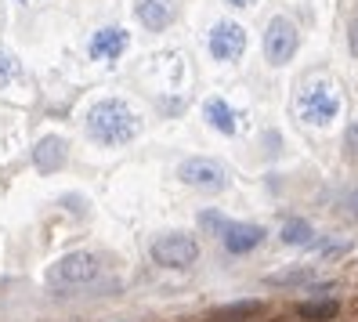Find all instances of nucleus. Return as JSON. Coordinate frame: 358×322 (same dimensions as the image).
Returning a JSON list of instances; mask_svg holds the SVG:
<instances>
[{
	"label": "nucleus",
	"mask_w": 358,
	"mask_h": 322,
	"mask_svg": "<svg viewBox=\"0 0 358 322\" xmlns=\"http://www.w3.org/2000/svg\"><path fill=\"white\" fill-rule=\"evenodd\" d=\"M83 127H87V138L94 145L120 148L141 134V113L123 98H98L87 109V116H83Z\"/></svg>",
	"instance_id": "obj_1"
},
{
	"label": "nucleus",
	"mask_w": 358,
	"mask_h": 322,
	"mask_svg": "<svg viewBox=\"0 0 358 322\" xmlns=\"http://www.w3.org/2000/svg\"><path fill=\"white\" fill-rule=\"evenodd\" d=\"M293 109H297L301 123L315 127V131H326V127L336 123L344 109V94L329 76H315L304 88H297V98H293Z\"/></svg>",
	"instance_id": "obj_2"
},
{
	"label": "nucleus",
	"mask_w": 358,
	"mask_h": 322,
	"mask_svg": "<svg viewBox=\"0 0 358 322\" xmlns=\"http://www.w3.org/2000/svg\"><path fill=\"white\" fill-rule=\"evenodd\" d=\"M101 272L98 257L87 253V250H76V253H66L48 268V286L51 290H76V286H87L94 283Z\"/></svg>",
	"instance_id": "obj_3"
},
{
	"label": "nucleus",
	"mask_w": 358,
	"mask_h": 322,
	"mask_svg": "<svg viewBox=\"0 0 358 322\" xmlns=\"http://www.w3.org/2000/svg\"><path fill=\"white\" fill-rule=\"evenodd\" d=\"M246 44L250 36L239 22H231V18H221V22L210 26L206 33V51L214 62H224V66H231V62H239L246 55Z\"/></svg>",
	"instance_id": "obj_4"
},
{
	"label": "nucleus",
	"mask_w": 358,
	"mask_h": 322,
	"mask_svg": "<svg viewBox=\"0 0 358 322\" xmlns=\"http://www.w3.org/2000/svg\"><path fill=\"white\" fill-rule=\"evenodd\" d=\"M178 178L181 185L196 188V192H224L228 188V170L221 160H210V156H188L178 167Z\"/></svg>",
	"instance_id": "obj_5"
},
{
	"label": "nucleus",
	"mask_w": 358,
	"mask_h": 322,
	"mask_svg": "<svg viewBox=\"0 0 358 322\" xmlns=\"http://www.w3.org/2000/svg\"><path fill=\"white\" fill-rule=\"evenodd\" d=\"M297 48H301V29L293 26L286 15H275L264 26V58H268V66H286V62H293Z\"/></svg>",
	"instance_id": "obj_6"
},
{
	"label": "nucleus",
	"mask_w": 358,
	"mask_h": 322,
	"mask_svg": "<svg viewBox=\"0 0 358 322\" xmlns=\"http://www.w3.org/2000/svg\"><path fill=\"white\" fill-rule=\"evenodd\" d=\"M152 261L163 268H188L199 261V243L188 232H163L152 239Z\"/></svg>",
	"instance_id": "obj_7"
},
{
	"label": "nucleus",
	"mask_w": 358,
	"mask_h": 322,
	"mask_svg": "<svg viewBox=\"0 0 358 322\" xmlns=\"http://www.w3.org/2000/svg\"><path fill=\"white\" fill-rule=\"evenodd\" d=\"M131 51V33L123 26H101L87 36V58L98 66H116Z\"/></svg>",
	"instance_id": "obj_8"
},
{
	"label": "nucleus",
	"mask_w": 358,
	"mask_h": 322,
	"mask_svg": "<svg viewBox=\"0 0 358 322\" xmlns=\"http://www.w3.org/2000/svg\"><path fill=\"white\" fill-rule=\"evenodd\" d=\"M203 120L224 138H236L243 131V113L236 109V105H228V98H221V94L203 102Z\"/></svg>",
	"instance_id": "obj_9"
},
{
	"label": "nucleus",
	"mask_w": 358,
	"mask_h": 322,
	"mask_svg": "<svg viewBox=\"0 0 358 322\" xmlns=\"http://www.w3.org/2000/svg\"><path fill=\"white\" fill-rule=\"evenodd\" d=\"M221 239V246L228 250V253H236V257H243V253H250V250H257L264 239H268V232L261 228V225H243V221H228L224 225V232L217 235Z\"/></svg>",
	"instance_id": "obj_10"
},
{
	"label": "nucleus",
	"mask_w": 358,
	"mask_h": 322,
	"mask_svg": "<svg viewBox=\"0 0 358 322\" xmlns=\"http://www.w3.org/2000/svg\"><path fill=\"white\" fill-rule=\"evenodd\" d=\"M134 18L141 22V29L163 33V29L174 26L178 4H174V0H134Z\"/></svg>",
	"instance_id": "obj_11"
},
{
	"label": "nucleus",
	"mask_w": 358,
	"mask_h": 322,
	"mask_svg": "<svg viewBox=\"0 0 358 322\" xmlns=\"http://www.w3.org/2000/svg\"><path fill=\"white\" fill-rule=\"evenodd\" d=\"M69 160V145L66 138H58V134H48V138H40L36 148H33V167L40 170V174H55V170H62Z\"/></svg>",
	"instance_id": "obj_12"
},
{
	"label": "nucleus",
	"mask_w": 358,
	"mask_h": 322,
	"mask_svg": "<svg viewBox=\"0 0 358 322\" xmlns=\"http://www.w3.org/2000/svg\"><path fill=\"white\" fill-rule=\"evenodd\" d=\"M261 315V300H239V304H228V308H217L210 315V322H250Z\"/></svg>",
	"instance_id": "obj_13"
},
{
	"label": "nucleus",
	"mask_w": 358,
	"mask_h": 322,
	"mask_svg": "<svg viewBox=\"0 0 358 322\" xmlns=\"http://www.w3.org/2000/svg\"><path fill=\"white\" fill-rule=\"evenodd\" d=\"M279 235H282L286 246H311V243H315V228H311L308 221H301V218H289Z\"/></svg>",
	"instance_id": "obj_14"
},
{
	"label": "nucleus",
	"mask_w": 358,
	"mask_h": 322,
	"mask_svg": "<svg viewBox=\"0 0 358 322\" xmlns=\"http://www.w3.org/2000/svg\"><path fill=\"white\" fill-rule=\"evenodd\" d=\"M297 315L301 318H311V322H329L333 315H336V300H308V304H301L297 308Z\"/></svg>",
	"instance_id": "obj_15"
},
{
	"label": "nucleus",
	"mask_w": 358,
	"mask_h": 322,
	"mask_svg": "<svg viewBox=\"0 0 358 322\" xmlns=\"http://www.w3.org/2000/svg\"><path fill=\"white\" fill-rule=\"evenodd\" d=\"M22 80V62H18L11 51L0 48V88H8V83Z\"/></svg>",
	"instance_id": "obj_16"
},
{
	"label": "nucleus",
	"mask_w": 358,
	"mask_h": 322,
	"mask_svg": "<svg viewBox=\"0 0 358 322\" xmlns=\"http://www.w3.org/2000/svg\"><path fill=\"white\" fill-rule=\"evenodd\" d=\"M199 225H203L206 232H214V235H221V232H224V225H228V218H221L217 210H206V214H199Z\"/></svg>",
	"instance_id": "obj_17"
},
{
	"label": "nucleus",
	"mask_w": 358,
	"mask_h": 322,
	"mask_svg": "<svg viewBox=\"0 0 358 322\" xmlns=\"http://www.w3.org/2000/svg\"><path fill=\"white\" fill-rule=\"evenodd\" d=\"M344 156H348L351 163L358 160V120L348 127V134H344Z\"/></svg>",
	"instance_id": "obj_18"
},
{
	"label": "nucleus",
	"mask_w": 358,
	"mask_h": 322,
	"mask_svg": "<svg viewBox=\"0 0 358 322\" xmlns=\"http://www.w3.org/2000/svg\"><path fill=\"white\" fill-rule=\"evenodd\" d=\"M308 279H311V268H293L282 275H271V283H308Z\"/></svg>",
	"instance_id": "obj_19"
},
{
	"label": "nucleus",
	"mask_w": 358,
	"mask_h": 322,
	"mask_svg": "<svg viewBox=\"0 0 358 322\" xmlns=\"http://www.w3.org/2000/svg\"><path fill=\"white\" fill-rule=\"evenodd\" d=\"M348 51L358 58V15H355L351 22H348Z\"/></svg>",
	"instance_id": "obj_20"
},
{
	"label": "nucleus",
	"mask_w": 358,
	"mask_h": 322,
	"mask_svg": "<svg viewBox=\"0 0 358 322\" xmlns=\"http://www.w3.org/2000/svg\"><path fill=\"white\" fill-rule=\"evenodd\" d=\"M344 210H348V218H358V185L344 196Z\"/></svg>",
	"instance_id": "obj_21"
},
{
	"label": "nucleus",
	"mask_w": 358,
	"mask_h": 322,
	"mask_svg": "<svg viewBox=\"0 0 358 322\" xmlns=\"http://www.w3.org/2000/svg\"><path fill=\"white\" fill-rule=\"evenodd\" d=\"M224 4H228V8H254L257 0H224Z\"/></svg>",
	"instance_id": "obj_22"
},
{
	"label": "nucleus",
	"mask_w": 358,
	"mask_h": 322,
	"mask_svg": "<svg viewBox=\"0 0 358 322\" xmlns=\"http://www.w3.org/2000/svg\"><path fill=\"white\" fill-rule=\"evenodd\" d=\"M15 4H22V8H40V4H48V0H15Z\"/></svg>",
	"instance_id": "obj_23"
}]
</instances>
